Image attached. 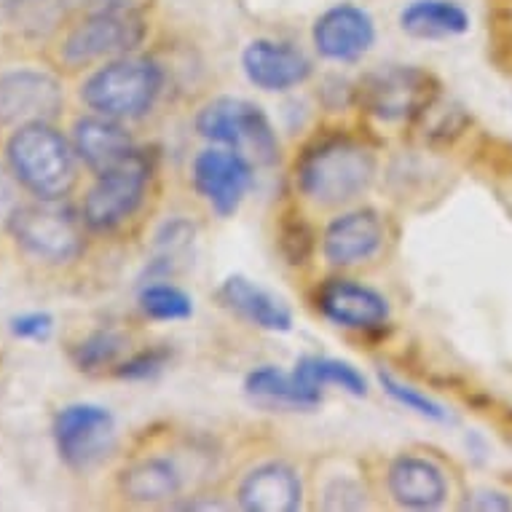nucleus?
I'll return each mask as SVG.
<instances>
[{
  "instance_id": "nucleus-1",
  "label": "nucleus",
  "mask_w": 512,
  "mask_h": 512,
  "mask_svg": "<svg viewBox=\"0 0 512 512\" xmlns=\"http://www.w3.org/2000/svg\"><path fill=\"white\" fill-rule=\"evenodd\" d=\"M378 177L376 148L352 132L314 137L293 169L295 196L322 215L349 210L368 194Z\"/></svg>"
},
{
  "instance_id": "nucleus-2",
  "label": "nucleus",
  "mask_w": 512,
  "mask_h": 512,
  "mask_svg": "<svg viewBox=\"0 0 512 512\" xmlns=\"http://www.w3.org/2000/svg\"><path fill=\"white\" fill-rule=\"evenodd\" d=\"M6 164L17 183L41 202H62L78 183L73 143L49 121L17 126L6 143Z\"/></svg>"
},
{
  "instance_id": "nucleus-3",
  "label": "nucleus",
  "mask_w": 512,
  "mask_h": 512,
  "mask_svg": "<svg viewBox=\"0 0 512 512\" xmlns=\"http://www.w3.org/2000/svg\"><path fill=\"white\" fill-rule=\"evenodd\" d=\"M164 86L167 70L159 59L132 51L97 65L81 84L78 97L92 113L129 124L159 105Z\"/></svg>"
},
{
  "instance_id": "nucleus-4",
  "label": "nucleus",
  "mask_w": 512,
  "mask_h": 512,
  "mask_svg": "<svg viewBox=\"0 0 512 512\" xmlns=\"http://www.w3.org/2000/svg\"><path fill=\"white\" fill-rule=\"evenodd\" d=\"M156 177V159L143 151H135L118 167L94 175V183L86 188L81 204L86 231L118 234L129 223H135L156 194Z\"/></svg>"
},
{
  "instance_id": "nucleus-5",
  "label": "nucleus",
  "mask_w": 512,
  "mask_h": 512,
  "mask_svg": "<svg viewBox=\"0 0 512 512\" xmlns=\"http://www.w3.org/2000/svg\"><path fill=\"white\" fill-rule=\"evenodd\" d=\"M148 19L137 6L84 11L59 33L54 57L65 70L97 68L108 59L124 57L143 46Z\"/></svg>"
},
{
  "instance_id": "nucleus-6",
  "label": "nucleus",
  "mask_w": 512,
  "mask_h": 512,
  "mask_svg": "<svg viewBox=\"0 0 512 512\" xmlns=\"http://www.w3.org/2000/svg\"><path fill=\"white\" fill-rule=\"evenodd\" d=\"M6 231L22 255L43 266H68L84 255L86 226L81 212L62 202L19 204Z\"/></svg>"
},
{
  "instance_id": "nucleus-7",
  "label": "nucleus",
  "mask_w": 512,
  "mask_h": 512,
  "mask_svg": "<svg viewBox=\"0 0 512 512\" xmlns=\"http://www.w3.org/2000/svg\"><path fill=\"white\" fill-rule=\"evenodd\" d=\"M194 126L207 143L239 151L252 164H274L279 159V140L261 105L242 97H212L196 110Z\"/></svg>"
},
{
  "instance_id": "nucleus-8",
  "label": "nucleus",
  "mask_w": 512,
  "mask_h": 512,
  "mask_svg": "<svg viewBox=\"0 0 512 512\" xmlns=\"http://www.w3.org/2000/svg\"><path fill=\"white\" fill-rule=\"evenodd\" d=\"M437 81L421 68H384L360 81L357 102L378 124H413L437 100Z\"/></svg>"
},
{
  "instance_id": "nucleus-9",
  "label": "nucleus",
  "mask_w": 512,
  "mask_h": 512,
  "mask_svg": "<svg viewBox=\"0 0 512 512\" xmlns=\"http://www.w3.org/2000/svg\"><path fill=\"white\" fill-rule=\"evenodd\" d=\"M51 435L62 462L73 472H89L105 462L116 445V419L94 403L65 405L54 416Z\"/></svg>"
},
{
  "instance_id": "nucleus-10",
  "label": "nucleus",
  "mask_w": 512,
  "mask_h": 512,
  "mask_svg": "<svg viewBox=\"0 0 512 512\" xmlns=\"http://www.w3.org/2000/svg\"><path fill=\"white\" fill-rule=\"evenodd\" d=\"M252 161L239 151L210 145L196 153L191 164V185L194 194L202 199L218 218H231L242 207L244 196L252 188Z\"/></svg>"
},
{
  "instance_id": "nucleus-11",
  "label": "nucleus",
  "mask_w": 512,
  "mask_h": 512,
  "mask_svg": "<svg viewBox=\"0 0 512 512\" xmlns=\"http://www.w3.org/2000/svg\"><path fill=\"white\" fill-rule=\"evenodd\" d=\"M387 239V223L381 212L370 207H349L336 212L325 226L319 250L333 269H360L381 258Z\"/></svg>"
},
{
  "instance_id": "nucleus-12",
  "label": "nucleus",
  "mask_w": 512,
  "mask_h": 512,
  "mask_svg": "<svg viewBox=\"0 0 512 512\" xmlns=\"http://www.w3.org/2000/svg\"><path fill=\"white\" fill-rule=\"evenodd\" d=\"M65 105L62 84L49 70L11 68L0 73V124L17 126L54 121Z\"/></svg>"
},
{
  "instance_id": "nucleus-13",
  "label": "nucleus",
  "mask_w": 512,
  "mask_h": 512,
  "mask_svg": "<svg viewBox=\"0 0 512 512\" xmlns=\"http://www.w3.org/2000/svg\"><path fill=\"white\" fill-rule=\"evenodd\" d=\"M314 306L330 325L344 330H381L389 322V301L373 287L349 277H330L314 290Z\"/></svg>"
},
{
  "instance_id": "nucleus-14",
  "label": "nucleus",
  "mask_w": 512,
  "mask_h": 512,
  "mask_svg": "<svg viewBox=\"0 0 512 512\" xmlns=\"http://www.w3.org/2000/svg\"><path fill=\"white\" fill-rule=\"evenodd\" d=\"M387 496L405 510H437L451 496V480L440 462L421 454H397L384 470Z\"/></svg>"
},
{
  "instance_id": "nucleus-15",
  "label": "nucleus",
  "mask_w": 512,
  "mask_h": 512,
  "mask_svg": "<svg viewBox=\"0 0 512 512\" xmlns=\"http://www.w3.org/2000/svg\"><path fill=\"white\" fill-rule=\"evenodd\" d=\"M116 488L137 507H175L183 499L185 470L175 456H137L118 470Z\"/></svg>"
},
{
  "instance_id": "nucleus-16",
  "label": "nucleus",
  "mask_w": 512,
  "mask_h": 512,
  "mask_svg": "<svg viewBox=\"0 0 512 512\" xmlns=\"http://www.w3.org/2000/svg\"><path fill=\"white\" fill-rule=\"evenodd\" d=\"M311 43L328 62H357L376 43V25L368 11L352 3L333 6L319 14L311 27Z\"/></svg>"
},
{
  "instance_id": "nucleus-17",
  "label": "nucleus",
  "mask_w": 512,
  "mask_h": 512,
  "mask_svg": "<svg viewBox=\"0 0 512 512\" xmlns=\"http://www.w3.org/2000/svg\"><path fill=\"white\" fill-rule=\"evenodd\" d=\"M242 70L247 81L261 92H290L306 84L314 73L311 59L290 43L255 38L244 46Z\"/></svg>"
},
{
  "instance_id": "nucleus-18",
  "label": "nucleus",
  "mask_w": 512,
  "mask_h": 512,
  "mask_svg": "<svg viewBox=\"0 0 512 512\" xmlns=\"http://www.w3.org/2000/svg\"><path fill=\"white\" fill-rule=\"evenodd\" d=\"M234 496L242 510L295 512L303 504V480L293 464L269 459L244 472Z\"/></svg>"
},
{
  "instance_id": "nucleus-19",
  "label": "nucleus",
  "mask_w": 512,
  "mask_h": 512,
  "mask_svg": "<svg viewBox=\"0 0 512 512\" xmlns=\"http://www.w3.org/2000/svg\"><path fill=\"white\" fill-rule=\"evenodd\" d=\"M70 143H73L78 161L92 175H102V172L118 167L121 161H126L137 151L135 140L129 135L124 121L100 116V113L78 118L73 124Z\"/></svg>"
},
{
  "instance_id": "nucleus-20",
  "label": "nucleus",
  "mask_w": 512,
  "mask_h": 512,
  "mask_svg": "<svg viewBox=\"0 0 512 512\" xmlns=\"http://www.w3.org/2000/svg\"><path fill=\"white\" fill-rule=\"evenodd\" d=\"M218 298L228 311H234L236 317L250 322L255 328L269 330V333L293 330V311H290V306L274 293H269L266 287L255 285L247 277H242V274H231L220 285Z\"/></svg>"
},
{
  "instance_id": "nucleus-21",
  "label": "nucleus",
  "mask_w": 512,
  "mask_h": 512,
  "mask_svg": "<svg viewBox=\"0 0 512 512\" xmlns=\"http://www.w3.org/2000/svg\"><path fill=\"white\" fill-rule=\"evenodd\" d=\"M311 494L317 499L319 510H368L370 483L357 464L346 459H325L317 464L311 478Z\"/></svg>"
},
{
  "instance_id": "nucleus-22",
  "label": "nucleus",
  "mask_w": 512,
  "mask_h": 512,
  "mask_svg": "<svg viewBox=\"0 0 512 512\" xmlns=\"http://www.w3.org/2000/svg\"><path fill=\"white\" fill-rule=\"evenodd\" d=\"M244 392L252 403L279 408V411H314L322 405V392L303 384L293 373H285L274 365H263L247 373L244 378Z\"/></svg>"
},
{
  "instance_id": "nucleus-23",
  "label": "nucleus",
  "mask_w": 512,
  "mask_h": 512,
  "mask_svg": "<svg viewBox=\"0 0 512 512\" xmlns=\"http://www.w3.org/2000/svg\"><path fill=\"white\" fill-rule=\"evenodd\" d=\"M400 27L405 35L421 41L456 38L470 30V14L454 0H411L400 11Z\"/></svg>"
},
{
  "instance_id": "nucleus-24",
  "label": "nucleus",
  "mask_w": 512,
  "mask_h": 512,
  "mask_svg": "<svg viewBox=\"0 0 512 512\" xmlns=\"http://www.w3.org/2000/svg\"><path fill=\"white\" fill-rule=\"evenodd\" d=\"M295 376L301 378L303 384H309L317 392H325L328 387H338L341 392L352 397L368 395V381L360 370L344 360H333V357H301L295 362Z\"/></svg>"
},
{
  "instance_id": "nucleus-25",
  "label": "nucleus",
  "mask_w": 512,
  "mask_h": 512,
  "mask_svg": "<svg viewBox=\"0 0 512 512\" xmlns=\"http://www.w3.org/2000/svg\"><path fill=\"white\" fill-rule=\"evenodd\" d=\"M129 346H132V341H129L124 330L100 328L92 330L89 336L81 338L70 349V360L81 373H100L105 368L116 370L118 362L132 354Z\"/></svg>"
},
{
  "instance_id": "nucleus-26",
  "label": "nucleus",
  "mask_w": 512,
  "mask_h": 512,
  "mask_svg": "<svg viewBox=\"0 0 512 512\" xmlns=\"http://www.w3.org/2000/svg\"><path fill=\"white\" fill-rule=\"evenodd\" d=\"M137 306L153 322H180V319H188L194 314L191 295L167 279L143 285V290L137 295Z\"/></svg>"
},
{
  "instance_id": "nucleus-27",
  "label": "nucleus",
  "mask_w": 512,
  "mask_h": 512,
  "mask_svg": "<svg viewBox=\"0 0 512 512\" xmlns=\"http://www.w3.org/2000/svg\"><path fill=\"white\" fill-rule=\"evenodd\" d=\"M378 381H381L384 392H387L397 405H403L405 411L419 413V416H424V419L440 421V424H445V421L451 419L443 405L435 403L432 397L421 395L419 389H413L408 387V384H403V381H397L392 373H378Z\"/></svg>"
},
{
  "instance_id": "nucleus-28",
  "label": "nucleus",
  "mask_w": 512,
  "mask_h": 512,
  "mask_svg": "<svg viewBox=\"0 0 512 512\" xmlns=\"http://www.w3.org/2000/svg\"><path fill=\"white\" fill-rule=\"evenodd\" d=\"M169 349L164 346H145L140 352H132L129 357L118 362L113 376L124 378V381H145V378L156 376L167 368Z\"/></svg>"
},
{
  "instance_id": "nucleus-29",
  "label": "nucleus",
  "mask_w": 512,
  "mask_h": 512,
  "mask_svg": "<svg viewBox=\"0 0 512 512\" xmlns=\"http://www.w3.org/2000/svg\"><path fill=\"white\" fill-rule=\"evenodd\" d=\"M279 244H282V252L287 255V261L295 263V266L306 263V258L311 255V247H314L311 234L306 231L301 218L293 220V223H282V239H279Z\"/></svg>"
},
{
  "instance_id": "nucleus-30",
  "label": "nucleus",
  "mask_w": 512,
  "mask_h": 512,
  "mask_svg": "<svg viewBox=\"0 0 512 512\" xmlns=\"http://www.w3.org/2000/svg\"><path fill=\"white\" fill-rule=\"evenodd\" d=\"M54 330V317L49 311H27L11 319V333L25 341H46Z\"/></svg>"
},
{
  "instance_id": "nucleus-31",
  "label": "nucleus",
  "mask_w": 512,
  "mask_h": 512,
  "mask_svg": "<svg viewBox=\"0 0 512 512\" xmlns=\"http://www.w3.org/2000/svg\"><path fill=\"white\" fill-rule=\"evenodd\" d=\"M19 188L22 185L17 183V177L11 175L9 167L0 164V228L9 226L11 215L19 210Z\"/></svg>"
},
{
  "instance_id": "nucleus-32",
  "label": "nucleus",
  "mask_w": 512,
  "mask_h": 512,
  "mask_svg": "<svg viewBox=\"0 0 512 512\" xmlns=\"http://www.w3.org/2000/svg\"><path fill=\"white\" fill-rule=\"evenodd\" d=\"M464 507H470V510H512V499L507 494L486 488V491H475Z\"/></svg>"
},
{
  "instance_id": "nucleus-33",
  "label": "nucleus",
  "mask_w": 512,
  "mask_h": 512,
  "mask_svg": "<svg viewBox=\"0 0 512 512\" xmlns=\"http://www.w3.org/2000/svg\"><path fill=\"white\" fill-rule=\"evenodd\" d=\"M68 3L70 9L76 11H105V9H126V6H135V0H62Z\"/></svg>"
},
{
  "instance_id": "nucleus-34",
  "label": "nucleus",
  "mask_w": 512,
  "mask_h": 512,
  "mask_svg": "<svg viewBox=\"0 0 512 512\" xmlns=\"http://www.w3.org/2000/svg\"><path fill=\"white\" fill-rule=\"evenodd\" d=\"M30 0H0V14H14V11L25 9Z\"/></svg>"
}]
</instances>
